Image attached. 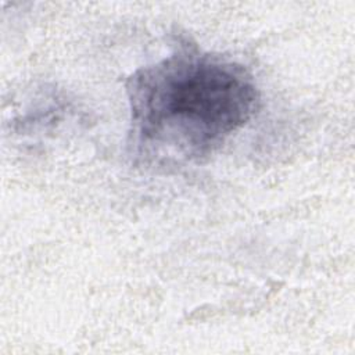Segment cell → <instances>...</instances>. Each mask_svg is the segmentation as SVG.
Masks as SVG:
<instances>
[{"label":"cell","instance_id":"cell-1","mask_svg":"<svg viewBox=\"0 0 355 355\" xmlns=\"http://www.w3.org/2000/svg\"><path fill=\"white\" fill-rule=\"evenodd\" d=\"M126 90L133 154L158 165L208 158L261 103L244 65L189 47L137 69Z\"/></svg>","mask_w":355,"mask_h":355}]
</instances>
